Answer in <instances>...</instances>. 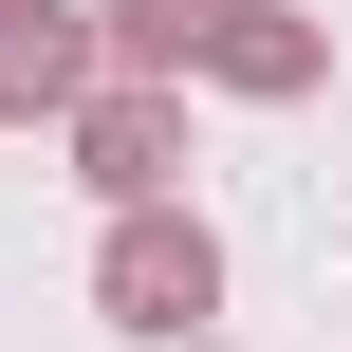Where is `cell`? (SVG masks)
<instances>
[{
  "label": "cell",
  "instance_id": "cell-4",
  "mask_svg": "<svg viewBox=\"0 0 352 352\" xmlns=\"http://www.w3.org/2000/svg\"><path fill=\"white\" fill-rule=\"evenodd\" d=\"M93 74H111L93 56V0H0V130H74Z\"/></svg>",
  "mask_w": 352,
  "mask_h": 352
},
{
  "label": "cell",
  "instance_id": "cell-2",
  "mask_svg": "<svg viewBox=\"0 0 352 352\" xmlns=\"http://www.w3.org/2000/svg\"><path fill=\"white\" fill-rule=\"evenodd\" d=\"M74 186L130 223V204H186V93H148V74H93L74 93Z\"/></svg>",
  "mask_w": 352,
  "mask_h": 352
},
{
  "label": "cell",
  "instance_id": "cell-3",
  "mask_svg": "<svg viewBox=\"0 0 352 352\" xmlns=\"http://www.w3.org/2000/svg\"><path fill=\"white\" fill-rule=\"evenodd\" d=\"M204 93H241V111H297V93H334V19H297V0H223V37H204Z\"/></svg>",
  "mask_w": 352,
  "mask_h": 352
},
{
  "label": "cell",
  "instance_id": "cell-1",
  "mask_svg": "<svg viewBox=\"0 0 352 352\" xmlns=\"http://www.w3.org/2000/svg\"><path fill=\"white\" fill-rule=\"evenodd\" d=\"M93 316L148 352H186L204 316H223V241H204V204H130L111 241H93Z\"/></svg>",
  "mask_w": 352,
  "mask_h": 352
},
{
  "label": "cell",
  "instance_id": "cell-5",
  "mask_svg": "<svg viewBox=\"0 0 352 352\" xmlns=\"http://www.w3.org/2000/svg\"><path fill=\"white\" fill-rule=\"evenodd\" d=\"M204 37H223V0H93V56H111V74H148V93H186V74H204Z\"/></svg>",
  "mask_w": 352,
  "mask_h": 352
}]
</instances>
